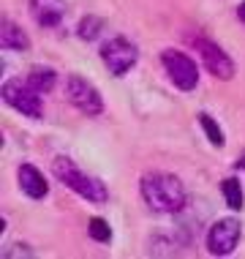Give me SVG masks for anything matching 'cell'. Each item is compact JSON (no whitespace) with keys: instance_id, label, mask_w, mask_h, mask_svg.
Returning a JSON list of instances; mask_svg holds the SVG:
<instances>
[{"instance_id":"1","label":"cell","mask_w":245,"mask_h":259,"mask_svg":"<svg viewBox=\"0 0 245 259\" xmlns=\"http://www.w3.org/2000/svg\"><path fill=\"white\" fill-rule=\"evenodd\" d=\"M139 191L153 213H180L188 202L185 186L169 172H147L139 180Z\"/></svg>"},{"instance_id":"2","label":"cell","mask_w":245,"mask_h":259,"mask_svg":"<svg viewBox=\"0 0 245 259\" xmlns=\"http://www.w3.org/2000/svg\"><path fill=\"white\" fill-rule=\"evenodd\" d=\"M52 172H55V178H58L66 188H71L74 194H79L82 199L93 202V205H104V202L109 199L107 186H104L98 178H90L87 172H82L71 158L58 156V158H55V164H52Z\"/></svg>"},{"instance_id":"3","label":"cell","mask_w":245,"mask_h":259,"mask_svg":"<svg viewBox=\"0 0 245 259\" xmlns=\"http://www.w3.org/2000/svg\"><path fill=\"white\" fill-rule=\"evenodd\" d=\"M41 96L44 93H38L27 79H9L3 85V101L17 109L19 115L33 117V120H38V117L44 115V101H41Z\"/></svg>"},{"instance_id":"4","label":"cell","mask_w":245,"mask_h":259,"mask_svg":"<svg viewBox=\"0 0 245 259\" xmlns=\"http://www.w3.org/2000/svg\"><path fill=\"white\" fill-rule=\"evenodd\" d=\"M66 99L87 117H98L104 112V99L98 93V88L79 74H71L66 79Z\"/></svg>"},{"instance_id":"5","label":"cell","mask_w":245,"mask_h":259,"mask_svg":"<svg viewBox=\"0 0 245 259\" xmlns=\"http://www.w3.org/2000/svg\"><path fill=\"white\" fill-rule=\"evenodd\" d=\"M161 63H164V71L169 74L172 85L177 90H193L199 85V66L188 55L177 52V50H164Z\"/></svg>"},{"instance_id":"6","label":"cell","mask_w":245,"mask_h":259,"mask_svg":"<svg viewBox=\"0 0 245 259\" xmlns=\"http://www.w3.org/2000/svg\"><path fill=\"white\" fill-rule=\"evenodd\" d=\"M188 44L193 47L196 52H199V58L202 63H205V68L210 74L215 76V79H232L234 76V63L232 58H229L226 52L221 50L215 41H210L205 36H193V38H188Z\"/></svg>"},{"instance_id":"7","label":"cell","mask_w":245,"mask_h":259,"mask_svg":"<svg viewBox=\"0 0 245 259\" xmlns=\"http://www.w3.org/2000/svg\"><path fill=\"white\" fill-rule=\"evenodd\" d=\"M101 60L115 76H123V74H128L131 68L136 66L139 50L131 44L128 38L117 36V38H112V41H107V44L101 47Z\"/></svg>"},{"instance_id":"8","label":"cell","mask_w":245,"mask_h":259,"mask_svg":"<svg viewBox=\"0 0 245 259\" xmlns=\"http://www.w3.org/2000/svg\"><path fill=\"white\" fill-rule=\"evenodd\" d=\"M240 235H242V227L237 219H221L210 227L207 232V251L213 256H226L232 254L240 243Z\"/></svg>"},{"instance_id":"9","label":"cell","mask_w":245,"mask_h":259,"mask_svg":"<svg viewBox=\"0 0 245 259\" xmlns=\"http://www.w3.org/2000/svg\"><path fill=\"white\" fill-rule=\"evenodd\" d=\"M30 14L41 27H58L66 14L63 0H30Z\"/></svg>"},{"instance_id":"10","label":"cell","mask_w":245,"mask_h":259,"mask_svg":"<svg viewBox=\"0 0 245 259\" xmlns=\"http://www.w3.org/2000/svg\"><path fill=\"white\" fill-rule=\"evenodd\" d=\"M17 178H19V188L27 194L30 199H44L46 194H49V183H46V178L41 175L33 164H22L17 169Z\"/></svg>"},{"instance_id":"11","label":"cell","mask_w":245,"mask_h":259,"mask_svg":"<svg viewBox=\"0 0 245 259\" xmlns=\"http://www.w3.org/2000/svg\"><path fill=\"white\" fill-rule=\"evenodd\" d=\"M0 41H3V50H11V52H25L30 47L27 33L11 19H3V25H0Z\"/></svg>"},{"instance_id":"12","label":"cell","mask_w":245,"mask_h":259,"mask_svg":"<svg viewBox=\"0 0 245 259\" xmlns=\"http://www.w3.org/2000/svg\"><path fill=\"white\" fill-rule=\"evenodd\" d=\"M27 82H30L38 93H49V90L55 88V82H58V74L49 66H33L30 74H27Z\"/></svg>"},{"instance_id":"13","label":"cell","mask_w":245,"mask_h":259,"mask_svg":"<svg viewBox=\"0 0 245 259\" xmlns=\"http://www.w3.org/2000/svg\"><path fill=\"white\" fill-rule=\"evenodd\" d=\"M221 194H223V199H226V205L232 207V210H242L245 197H242V186H240V180L226 178V180L221 183Z\"/></svg>"},{"instance_id":"14","label":"cell","mask_w":245,"mask_h":259,"mask_svg":"<svg viewBox=\"0 0 245 259\" xmlns=\"http://www.w3.org/2000/svg\"><path fill=\"white\" fill-rule=\"evenodd\" d=\"M199 123H202V128H205V134H207V139L210 142L215 145V148H223V142H226V139H223V131H221V125L213 120V117L207 115V112H202L199 115Z\"/></svg>"},{"instance_id":"15","label":"cell","mask_w":245,"mask_h":259,"mask_svg":"<svg viewBox=\"0 0 245 259\" xmlns=\"http://www.w3.org/2000/svg\"><path fill=\"white\" fill-rule=\"evenodd\" d=\"M101 27H104V19L101 17H85L79 25H76V33H79V38L93 41V38H98Z\"/></svg>"},{"instance_id":"16","label":"cell","mask_w":245,"mask_h":259,"mask_svg":"<svg viewBox=\"0 0 245 259\" xmlns=\"http://www.w3.org/2000/svg\"><path fill=\"white\" fill-rule=\"evenodd\" d=\"M87 235L93 237L95 243H112V227L104 219H90L87 224Z\"/></svg>"},{"instance_id":"17","label":"cell","mask_w":245,"mask_h":259,"mask_svg":"<svg viewBox=\"0 0 245 259\" xmlns=\"http://www.w3.org/2000/svg\"><path fill=\"white\" fill-rule=\"evenodd\" d=\"M237 19H240V22H245V3L237 6Z\"/></svg>"},{"instance_id":"18","label":"cell","mask_w":245,"mask_h":259,"mask_svg":"<svg viewBox=\"0 0 245 259\" xmlns=\"http://www.w3.org/2000/svg\"><path fill=\"white\" fill-rule=\"evenodd\" d=\"M234 166H237V169H242V166H245V156H240V161H237Z\"/></svg>"}]
</instances>
